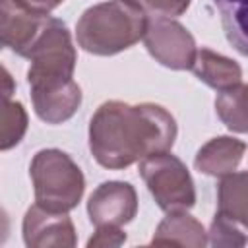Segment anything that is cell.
<instances>
[{
    "mask_svg": "<svg viewBox=\"0 0 248 248\" xmlns=\"http://www.w3.org/2000/svg\"><path fill=\"white\" fill-rule=\"evenodd\" d=\"M2 74H4V78H2V81H4V85H2V97L4 99H10L12 93H14V89H16V85H14L12 76H10V72L6 68H2Z\"/></svg>",
    "mask_w": 248,
    "mask_h": 248,
    "instance_id": "21",
    "label": "cell"
},
{
    "mask_svg": "<svg viewBox=\"0 0 248 248\" xmlns=\"http://www.w3.org/2000/svg\"><path fill=\"white\" fill-rule=\"evenodd\" d=\"M194 76L215 91L229 89L242 81V70L232 60L211 48H198L192 64Z\"/></svg>",
    "mask_w": 248,
    "mask_h": 248,
    "instance_id": "12",
    "label": "cell"
},
{
    "mask_svg": "<svg viewBox=\"0 0 248 248\" xmlns=\"http://www.w3.org/2000/svg\"><path fill=\"white\" fill-rule=\"evenodd\" d=\"M143 45L147 52L165 68L192 70L196 60V41L192 33L174 17H151L147 19Z\"/></svg>",
    "mask_w": 248,
    "mask_h": 248,
    "instance_id": "6",
    "label": "cell"
},
{
    "mask_svg": "<svg viewBox=\"0 0 248 248\" xmlns=\"http://www.w3.org/2000/svg\"><path fill=\"white\" fill-rule=\"evenodd\" d=\"M140 174L165 213L188 211L196 203V186L186 165L170 151L155 153L140 161Z\"/></svg>",
    "mask_w": 248,
    "mask_h": 248,
    "instance_id": "5",
    "label": "cell"
},
{
    "mask_svg": "<svg viewBox=\"0 0 248 248\" xmlns=\"http://www.w3.org/2000/svg\"><path fill=\"white\" fill-rule=\"evenodd\" d=\"M215 112L231 132L248 134V83L240 81L219 91L215 99Z\"/></svg>",
    "mask_w": 248,
    "mask_h": 248,
    "instance_id": "14",
    "label": "cell"
},
{
    "mask_svg": "<svg viewBox=\"0 0 248 248\" xmlns=\"http://www.w3.org/2000/svg\"><path fill=\"white\" fill-rule=\"evenodd\" d=\"M50 16L37 14L16 0H0V43L19 56H27Z\"/></svg>",
    "mask_w": 248,
    "mask_h": 248,
    "instance_id": "9",
    "label": "cell"
},
{
    "mask_svg": "<svg viewBox=\"0 0 248 248\" xmlns=\"http://www.w3.org/2000/svg\"><path fill=\"white\" fill-rule=\"evenodd\" d=\"M21 231L23 242L29 248H72L78 244L76 229L68 213L48 211L39 203L25 211Z\"/></svg>",
    "mask_w": 248,
    "mask_h": 248,
    "instance_id": "8",
    "label": "cell"
},
{
    "mask_svg": "<svg viewBox=\"0 0 248 248\" xmlns=\"http://www.w3.org/2000/svg\"><path fill=\"white\" fill-rule=\"evenodd\" d=\"M140 6L151 17H178L182 16L192 0H130Z\"/></svg>",
    "mask_w": 248,
    "mask_h": 248,
    "instance_id": "18",
    "label": "cell"
},
{
    "mask_svg": "<svg viewBox=\"0 0 248 248\" xmlns=\"http://www.w3.org/2000/svg\"><path fill=\"white\" fill-rule=\"evenodd\" d=\"M25 58L35 114L46 124L70 120L81 105V87L74 81L78 54L66 23L50 16Z\"/></svg>",
    "mask_w": 248,
    "mask_h": 248,
    "instance_id": "2",
    "label": "cell"
},
{
    "mask_svg": "<svg viewBox=\"0 0 248 248\" xmlns=\"http://www.w3.org/2000/svg\"><path fill=\"white\" fill-rule=\"evenodd\" d=\"M35 203L48 211H72L85 190V178L74 159L62 149H41L29 165Z\"/></svg>",
    "mask_w": 248,
    "mask_h": 248,
    "instance_id": "4",
    "label": "cell"
},
{
    "mask_svg": "<svg viewBox=\"0 0 248 248\" xmlns=\"http://www.w3.org/2000/svg\"><path fill=\"white\" fill-rule=\"evenodd\" d=\"M149 16L130 0H108L87 8L76 23L78 45L95 56H112L145 35Z\"/></svg>",
    "mask_w": 248,
    "mask_h": 248,
    "instance_id": "3",
    "label": "cell"
},
{
    "mask_svg": "<svg viewBox=\"0 0 248 248\" xmlns=\"http://www.w3.org/2000/svg\"><path fill=\"white\" fill-rule=\"evenodd\" d=\"M221 25L234 50L248 56V0H213Z\"/></svg>",
    "mask_w": 248,
    "mask_h": 248,
    "instance_id": "15",
    "label": "cell"
},
{
    "mask_svg": "<svg viewBox=\"0 0 248 248\" xmlns=\"http://www.w3.org/2000/svg\"><path fill=\"white\" fill-rule=\"evenodd\" d=\"M27 132V112L19 101L4 99L0 114V149L16 147Z\"/></svg>",
    "mask_w": 248,
    "mask_h": 248,
    "instance_id": "16",
    "label": "cell"
},
{
    "mask_svg": "<svg viewBox=\"0 0 248 248\" xmlns=\"http://www.w3.org/2000/svg\"><path fill=\"white\" fill-rule=\"evenodd\" d=\"M207 242L211 246H246L248 232L225 215L215 213L207 232Z\"/></svg>",
    "mask_w": 248,
    "mask_h": 248,
    "instance_id": "17",
    "label": "cell"
},
{
    "mask_svg": "<svg viewBox=\"0 0 248 248\" xmlns=\"http://www.w3.org/2000/svg\"><path fill=\"white\" fill-rule=\"evenodd\" d=\"M217 213L248 232V170L221 176L217 184Z\"/></svg>",
    "mask_w": 248,
    "mask_h": 248,
    "instance_id": "13",
    "label": "cell"
},
{
    "mask_svg": "<svg viewBox=\"0 0 248 248\" xmlns=\"http://www.w3.org/2000/svg\"><path fill=\"white\" fill-rule=\"evenodd\" d=\"M17 4L25 6L27 10H33L37 14H50L54 8H58L64 0H16Z\"/></svg>",
    "mask_w": 248,
    "mask_h": 248,
    "instance_id": "20",
    "label": "cell"
},
{
    "mask_svg": "<svg viewBox=\"0 0 248 248\" xmlns=\"http://www.w3.org/2000/svg\"><path fill=\"white\" fill-rule=\"evenodd\" d=\"M176 134L174 116L161 105L107 101L89 120V151L101 167L118 170L169 151Z\"/></svg>",
    "mask_w": 248,
    "mask_h": 248,
    "instance_id": "1",
    "label": "cell"
},
{
    "mask_svg": "<svg viewBox=\"0 0 248 248\" xmlns=\"http://www.w3.org/2000/svg\"><path fill=\"white\" fill-rule=\"evenodd\" d=\"M246 143L231 136H217L203 143L194 159V167L207 176H227L234 172L244 157Z\"/></svg>",
    "mask_w": 248,
    "mask_h": 248,
    "instance_id": "10",
    "label": "cell"
},
{
    "mask_svg": "<svg viewBox=\"0 0 248 248\" xmlns=\"http://www.w3.org/2000/svg\"><path fill=\"white\" fill-rule=\"evenodd\" d=\"M138 213V194L130 182L108 180L99 184L87 200V215L95 227H122Z\"/></svg>",
    "mask_w": 248,
    "mask_h": 248,
    "instance_id": "7",
    "label": "cell"
},
{
    "mask_svg": "<svg viewBox=\"0 0 248 248\" xmlns=\"http://www.w3.org/2000/svg\"><path fill=\"white\" fill-rule=\"evenodd\" d=\"M151 244L165 246H186V248H202L207 244V232L203 225L186 211L169 213L151 238Z\"/></svg>",
    "mask_w": 248,
    "mask_h": 248,
    "instance_id": "11",
    "label": "cell"
},
{
    "mask_svg": "<svg viewBox=\"0 0 248 248\" xmlns=\"http://www.w3.org/2000/svg\"><path fill=\"white\" fill-rule=\"evenodd\" d=\"M126 242V232L122 231V227H112V225H105V227H97L95 234L87 240L89 248L95 246H120Z\"/></svg>",
    "mask_w": 248,
    "mask_h": 248,
    "instance_id": "19",
    "label": "cell"
}]
</instances>
